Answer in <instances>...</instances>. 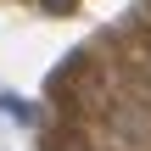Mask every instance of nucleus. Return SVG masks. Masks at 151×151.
Wrapping results in <instances>:
<instances>
[]
</instances>
